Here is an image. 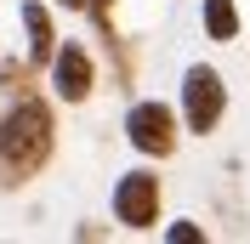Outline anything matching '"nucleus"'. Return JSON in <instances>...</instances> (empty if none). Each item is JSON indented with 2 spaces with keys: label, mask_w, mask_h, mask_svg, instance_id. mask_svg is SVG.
<instances>
[{
  "label": "nucleus",
  "mask_w": 250,
  "mask_h": 244,
  "mask_svg": "<svg viewBox=\"0 0 250 244\" xmlns=\"http://www.w3.org/2000/svg\"><path fill=\"white\" fill-rule=\"evenodd\" d=\"M57 148V125H51V108L23 97V102L0 120V182L6 187H23L34 170L51 159Z\"/></svg>",
  "instance_id": "f257e3e1"
},
{
  "label": "nucleus",
  "mask_w": 250,
  "mask_h": 244,
  "mask_svg": "<svg viewBox=\"0 0 250 244\" xmlns=\"http://www.w3.org/2000/svg\"><path fill=\"white\" fill-rule=\"evenodd\" d=\"M222 108H228V85H222L216 68H205V62H193L182 74V114H188V131L193 137H210L222 120Z\"/></svg>",
  "instance_id": "f03ea898"
},
{
  "label": "nucleus",
  "mask_w": 250,
  "mask_h": 244,
  "mask_svg": "<svg viewBox=\"0 0 250 244\" xmlns=\"http://www.w3.org/2000/svg\"><path fill=\"white\" fill-rule=\"evenodd\" d=\"M125 137H131L137 153L165 159V153L176 148V114H171L165 102H137L131 114H125Z\"/></svg>",
  "instance_id": "7ed1b4c3"
},
{
  "label": "nucleus",
  "mask_w": 250,
  "mask_h": 244,
  "mask_svg": "<svg viewBox=\"0 0 250 244\" xmlns=\"http://www.w3.org/2000/svg\"><path fill=\"white\" fill-rule=\"evenodd\" d=\"M114 216H120L125 227H137V233L159 222V176H154V170L120 176V187H114Z\"/></svg>",
  "instance_id": "20e7f679"
},
{
  "label": "nucleus",
  "mask_w": 250,
  "mask_h": 244,
  "mask_svg": "<svg viewBox=\"0 0 250 244\" xmlns=\"http://www.w3.org/2000/svg\"><path fill=\"white\" fill-rule=\"evenodd\" d=\"M51 85H57L62 102H85L91 97V57H85V46H57L51 51Z\"/></svg>",
  "instance_id": "39448f33"
},
{
  "label": "nucleus",
  "mask_w": 250,
  "mask_h": 244,
  "mask_svg": "<svg viewBox=\"0 0 250 244\" xmlns=\"http://www.w3.org/2000/svg\"><path fill=\"white\" fill-rule=\"evenodd\" d=\"M23 23H29V62L34 68H46L51 51H57V29H51V17L40 0H23Z\"/></svg>",
  "instance_id": "423d86ee"
},
{
  "label": "nucleus",
  "mask_w": 250,
  "mask_h": 244,
  "mask_svg": "<svg viewBox=\"0 0 250 244\" xmlns=\"http://www.w3.org/2000/svg\"><path fill=\"white\" fill-rule=\"evenodd\" d=\"M205 34L210 40H239V0H205Z\"/></svg>",
  "instance_id": "0eeeda50"
},
{
  "label": "nucleus",
  "mask_w": 250,
  "mask_h": 244,
  "mask_svg": "<svg viewBox=\"0 0 250 244\" xmlns=\"http://www.w3.org/2000/svg\"><path fill=\"white\" fill-rule=\"evenodd\" d=\"M199 239H205V233L193 227V222H176V227H171V244H199Z\"/></svg>",
  "instance_id": "6e6552de"
},
{
  "label": "nucleus",
  "mask_w": 250,
  "mask_h": 244,
  "mask_svg": "<svg viewBox=\"0 0 250 244\" xmlns=\"http://www.w3.org/2000/svg\"><path fill=\"white\" fill-rule=\"evenodd\" d=\"M57 6H85V0H57Z\"/></svg>",
  "instance_id": "1a4fd4ad"
}]
</instances>
